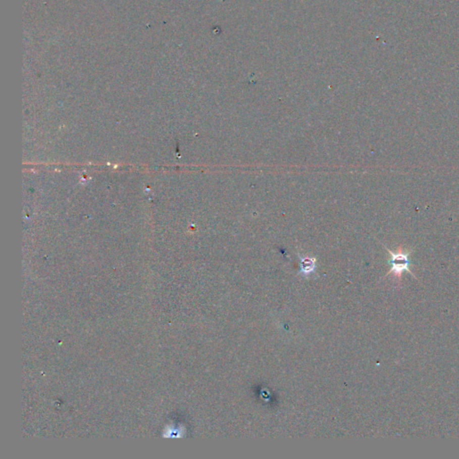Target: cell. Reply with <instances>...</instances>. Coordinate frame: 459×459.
<instances>
[{
    "instance_id": "1",
    "label": "cell",
    "mask_w": 459,
    "mask_h": 459,
    "mask_svg": "<svg viewBox=\"0 0 459 459\" xmlns=\"http://www.w3.org/2000/svg\"><path fill=\"white\" fill-rule=\"evenodd\" d=\"M389 254L391 256L390 259V265H391V269L389 271L393 273L395 276H400L403 272L406 271L411 273L410 271V255H411V250H404L402 248H399L397 251L393 252L389 249H387Z\"/></svg>"
},
{
    "instance_id": "2",
    "label": "cell",
    "mask_w": 459,
    "mask_h": 459,
    "mask_svg": "<svg viewBox=\"0 0 459 459\" xmlns=\"http://www.w3.org/2000/svg\"><path fill=\"white\" fill-rule=\"evenodd\" d=\"M315 262L316 260L314 259H310V258L302 259L300 262V271L304 274L312 273L315 268Z\"/></svg>"
}]
</instances>
